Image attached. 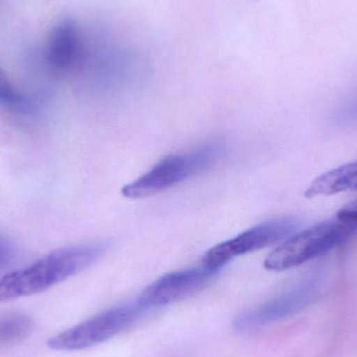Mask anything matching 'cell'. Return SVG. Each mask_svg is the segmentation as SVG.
Listing matches in <instances>:
<instances>
[{
	"instance_id": "cell-5",
	"label": "cell",
	"mask_w": 357,
	"mask_h": 357,
	"mask_svg": "<svg viewBox=\"0 0 357 357\" xmlns=\"http://www.w3.org/2000/svg\"><path fill=\"white\" fill-rule=\"evenodd\" d=\"M144 310L137 304L106 310L48 340V347L60 351L87 349L108 341L131 326Z\"/></svg>"
},
{
	"instance_id": "cell-2",
	"label": "cell",
	"mask_w": 357,
	"mask_h": 357,
	"mask_svg": "<svg viewBox=\"0 0 357 357\" xmlns=\"http://www.w3.org/2000/svg\"><path fill=\"white\" fill-rule=\"evenodd\" d=\"M222 155L224 146L220 142L204 144L185 154L169 155L142 177L125 185L121 193L133 199L158 195L213 167Z\"/></svg>"
},
{
	"instance_id": "cell-6",
	"label": "cell",
	"mask_w": 357,
	"mask_h": 357,
	"mask_svg": "<svg viewBox=\"0 0 357 357\" xmlns=\"http://www.w3.org/2000/svg\"><path fill=\"white\" fill-rule=\"evenodd\" d=\"M321 287L322 278L317 274L310 275L259 307L239 314L233 326L239 333H250L293 316L316 301Z\"/></svg>"
},
{
	"instance_id": "cell-3",
	"label": "cell",
	"mask_w": 357,
	"mask_h": 357,
	"mask_svg": "<svg viewBox=\"0 0 357 357\" xmlns=\"http://www.w3.org/2000/svg\"><path fill=\"white\" fill-rule=\"evenodd\" d=\"M356 227L340 220H325L310 228L296 232L275 248L264 260V268L282 272L302 266L331 252L343 243Z\"/></svg>"
},
{
	"instance_id": "cell-12",
	"label": "cell",
	"mask_w": 357,
	"mask_h": 357,
	"mask_svg": "<svg viewBox=\"0 0 357 357\" xmlns=\"http://www.w3.org/2000/svg\"><path fill=\"white\" fill-rule=\"evenodd\" d=\"M16 255L14 243L0 231V270L10 266Z\"/></svg>"
},
{
	"instance_id": "cell-1",
	"label": "cell",
	"mask_w": 357,
	"mask_h": 357,
	"mask_svg": "<svg viewBox=\"0 0 357 357\" xmlns=\"http://www.w3.org/2000/svg\"><path fill=\"white\" fill-rule=\"evenodd\" d=\"M106 245L63 248L0 279V303L46 291L98 261Z\"/></svg>"
},
{
	"instance_id": "cell-4",
	"label": "cell",
	"mask_w": 357,
	"mask_h": 357,
	"mask_svg": "<svg viewBox=\"0 0 357 357\" xmlns=\"http://www.w3.org/2000/svg\"><path fill=\"white\" fill-rule=\"evenodd\" d=\"M301 226L295 218H281L260 222L237 236L218 243L204 255L202 266L218 273L234 258L266 249L285 241Z\"/></svg>"
},
{
	"instance_id": "cell-8",
	"label": "cell",
	"mask_w": 357,
	"mask_h": 357,
	"mask_svg": "<svg viewBox=\"0 0 357 357\" xmlns=\"http://www.w3.org/2000/svg\"><path fill=\"white\" fill-rule=\"evenodd\" d=\"M83 54V38L77 23L70 19L61 21L52 29L48 40V63L59 70H71L81 62Z\"/></svg>"
},
{
	"instance_id": "cell-10",
	"label": "cell",
	"mask_w": 357,
	"mask_h": 357,
	"mask_svg": "<svg viewBox=\"0 0 357 357\" xmlns=\"http://www.w3.org/2000/svg\"><path fill=\"white\" fill-rule=\"evenodd\" d=\"M33 321L29 314L10 312L0 314V346L15 345L33 333Z\"/></svg>"
},
{
	"instance_id": "cell-7",
	"label": "cell",
	"mask_w": 357,
	"mask_h": 357,
	"mask_svg": "<svg viewBox=\"0 0 357 357\" xmlns=\"http://www.w3.org/2000/svg\"><path fill=\"white\" fill-rule=\"evenodd\" d=\"M216 274L203 266L169 273L149 285L136 304L144 310L169 305L201 291Z\"/></svg>"
},
{
	"instance_id": "cell-13",
	"label": "cell",
	"mask_w": 357,
	"mask_h": 357,
	"mask_svg": "<svg viewBox=\"0 0 357 357\" xmlns=\"http://www.w3.org/2000/svg\"><path fill=\"white\" fill-rule=\"evenodd\" d=\"M337 220L349 226L357 227V199L344 206L337 213Z\"/></svg>"
},
{
	"instance_id": "cell-14",
	"label": "cell",
	"mask_w": 357,
	"mask_h": 357,
	"mask_svg": "<svg viewBox=\"0 0 357 357\" xmlns=\"http://www.w3.org/2000/svg\"><path fill=\"white\" fill-rule=\"evenodd\" d=\"M346 115H347V116L350 115V116L357 117V100L352 105L351 109H348Z\"/></svg>"
},
{
	"instance_id": "cell-9",
	"label": "cell",
	"mask_w": 357,
	"mask_h": 357,
	"mask_svg": "<svg viewBox=\"0 0 357 357\" xmlns=\"http://www.w3.org/2000/svg\"><path fill=\"white\" fill-rule=\"evenodd\" d=\"M357 190V160L346 163L319 176L308 185L305 197H327Z\"/></svg>"
},
{
	"instance_id": "cell-11",
	"label": "cell",
	"mask_w": 357,
	"mask_h": 357,
	"mask_svg": "<svg viewBox=\"0 0 357 357\" xmlns=\"http://www.w3.org/2000/svg\"><path fill=\"white\" fill-rule=\"evenodd\" d=\"M0 104L10 110L29 113L33 110V104L27 96L17 91L8 82L0 67Z\"/></svg>"
}]
</instances>
